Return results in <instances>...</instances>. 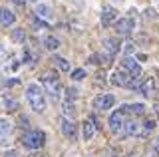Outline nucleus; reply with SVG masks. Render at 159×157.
<instances>
[{
  "label": "nucleus",
  "instance_id": "obj_5",
  "mask_svg": "<svg viewBox=\"0 0 159 157\" xmlns=\"http://www.w3.org/2000/svg\"><path fill=\"white\" fill-rule=\"evenodd\" d=\"M125 111L119 107L117 111H113L111 115H109V129L113 131V133H117V135H121L123 133V127H125Z\"/></svg>",
  "mask_w": 159,
  "mask_h": 157
},
{
  "label": "nucleus",
  "instance_id": "obj_25",
  "mask_svg": "<svg viewBox=\"0 0 159 157\" xmlns=\"http://www.w3.org/2000/svg\"><path fill=\"white\" fill-rule=\"evenodd\" d=\"M84 78H86V70H82V68H78V70L72 72V80L80 82V80H84Z\"/></svg>",
  "mask_w": 159,
  "mask_h": 157
},
{
  "label": "nucleus",
  "instance_id": "obj_19",
  "mask_svg": "<svg viewBox=\"0 0 159 157\" xmlns=\"http://www.w3.org/2000/svg\"><path fill=\"white\" fill-rule=\"evenodd\" d=\"M44 48H46V50H58V48H60V40L54 38V36L44 38Z\"/></svg>",
  "mask_w": 159,
  "mask_h": 157
},
{
  "label": "nucleus",
  "instance_id": "obj_7",
  "mask_svg": "<svg viewBox=\"0 0 159 157\" xmlns=\"http://www.w3.org/2000/svg\"><path fill=\"white\" fill-rule=\"evenodd\" d=\"M139 135H141V123H139L135 117L127 119L125 121V127H123L121 137H139Z\"/></svg>",
  "mask_w": 159,
  "mask_h": 157
},
{
  "label": "nucleus",
  "instance_id": "obj_23",
  "mask_svg": "<svg viewBox=\"0 0 159 157\" xmlns=\"http://www.w3.org/2000/svg\"><path fill=\"white\" fill-rule=\"evenodd\" d=\"M10 129H12L10 121L8 119H0V139H2V137H6L10 133Z\"/></svg>",
  "mask_w": 159,
  "mask_h": 157
},
{
  "label": "nucleus",
  "instance_id": "obj_8",
  "mask_svg": "<svg viewBox=\"0 0 159 157\" xmlns=\"http://www.w3.org/2000/svg\"><path fill=\"white\" fill-rule=\"evenodd\" d=\"M113 104H116V97L111 94H106V96H98L96 100H93V107H96L98 111H106L109 110Z\"/></svg>",
  "mask_w": 159,
  "mask_h": 157
},
{
  "label": "nucleus",
  "instance_id": "obj_31",
  "mask_svg": "<svg viewBox=\"0 0 159 157\" xmlns=\"http://www.w3.org/2000/svg\"><path fill=\"white\" fill-rule=\"evenodd\" d=\"M4 58H6V50H4V46L0 44V62H2Z\"/></svg>",
  "mask_w": 159,
  "mask_h": 157
},
{
  "label": "nucleus",
  "instance_id": "obj_1",
  "mask_svg": "<svg viewBox=\"0 0 159 157\" xmlns=\"http://www.w3.org/2000/svg\"><path fill=\"white\" fill-rule=\"evenodd\" d=\"M26 100L30 107L34 111H44L46 110V100H44V92L38 84H30L28 90H26Z\"/></svg>",
  "mask_w": 159,
  "mask_h": 157
},
{
  "label": "nucleus",
  "instance_id": "obj_27",
  "mask_svg": "<svg viewBox=\"0 0 159 157\" xmlns=\"http://www.w3.org/2000/svg\"><path fill=\"white\" fill-rule=\"evenodd\" d=\"M66 92H68V96H66L68 101H74L78 97V90H76V87H70V90H66Z\"/></svg>",
  "mask_w": 159,
  "mask_h": 157
},
{
  "label": "nucleus",
  "instance_id": "obj_20",
  "mask_svg": "<svg viewBox=\"0 0 159 157\" xmlns=\"http://www.w3.org/2000/svg\"><path fill=\"white\" fill-rule=\"evenodd\" d=\"M52 60H54V64H56V66H58L62 72H70V62L66 60V58H62V56H54Z\"/></svg>",
  "mask_w": 159,
  "mask_h": 157
},
{
  "label": "nucleus",
  "instance_id": "obj_22",
  "mask_svg": "<svg viewBox=\"0 0 159 157\" xmlns=\"http://www.w3.org/2000/svg\"><path fill=\"white\" fill-rule=\"evenodd\" d=\"M12 40L16 44H24V40H26V32H24L22 28H16V30L12 32Z\"/></svg>",
  "mask_w": 159,
  "mask_h": 157
},
{
  "label": "nucleus",
  "instance_id": "obj_4",
  "mask_svg": "<svg viewBox=\"0 0 159 157\" xmlns=\"http://www.w3.org/2000/svg\"><path fill=\"white\" fill-rule=\"evenodd\" d=\"M111 84H113V86L127 87V90H137V84L133 82L131 74H129L125 68H121V66H119L117 70L113 72V76H111Z\"/></svg>",
  "mask_w": 159,
  "mask_h": 157
},
{
  "label": "nucleus",
  "instance_id": "obj_28",
  "mask_svg": "<svg viewBox=\"0 0 159 157\" xmlns=\"http://www.w3.org/2000/svg\"><path fill=\"white\" fill-rule=\"evenodd\" d=\"M18 84H20V80H16V78H14V80H8V82H6V86H8V87H14V86H18Z\"/></svg>",
  "mask_w": 159,
  "mask_h": 157
},
{
  "label": "nucleus",
  "instance_id": "obj_16",
  "mask_svg": "<svg viewBox=\"0 0 159 157\" xmlns=\"http://www.w3.org/2000/svg\"><path fill=\"white\" fill-rule=\"evenodd\" d=\"M111 58L113 56H109V54H93L92 58H89V62L92 64H96V66H109V64H111Z\"/></svg>",
  "mask_w": 159,
  "mask_h": 157
},
{
  "label": "nucleus",
  "instance_id": "obj_33",
  "mask_svg": "<svg viewBox=\"0 0 159 157\" xmlns=\"http://www.w3.org/2000/svg\"><path fill=\"white\" fill-rule=\"evenodd\" d=\"M20 125H22V127H28V119H26V117H22V119H20Z\"/></svg>",
  "mask_w": 159,
  "mask_h": 157
},
{
  "label": "nucleus",
  "instance_id": "obj_10",
  "mask_svg": "<svg viewBox=\"0 0 159 157\" xmlns=\"http://www.w3.org/2000/svg\"><path fill=\"white\" fill-rule=\"evenodd\" d=\"M121 110L125 111V115H129V117L145 115V105L143 104H125V105H121Z\"/></svg>",
  "mask_w": 159,
  "mask_h": 157
},
{
  "label": "nucleus",
  "instance_id": "obj_13",
  "mask_svg": "<svg viewBox=\"0 0 159 157\" xmlns=\"http://www.w3.org/2000/svg\"><path fill=\"white\" fill-rule=\"evenodd\" d=\"M103 48L107 50L109 56H116V54L121 50V42H119L117 38H106V40H103Z\"/></svg>",
  "mask_w": 159,
  "mask_h": 157
},
{
  "label": "nucleus",
  "instance_id": "obj_15",
  "mask_svg": "<svg viewBox=\"0 0 159 157\" xmlns=\"http://www.w3.org/2000/svg\"><path fill=\"white\" fill-rule=\"evenodd\" d=\"M96 129H98L96 119H86V121H84V125H82V135H84V139H92L93 133H96Z\"/></svg>",
  "mask_w": 159,
  "mask_h": 157
},
{
  "label": "nucleus",
  "instance_id": "obj_21",
  "mask_svg": "<svg viewBox=\"0 0 159 157\" xmlns=\"http://www.w3.org/2000/svg\"><path fill=\"white\" fill-rule=\"evenodd\" d=\"M62 110H64V115L70 117V119L76 115V105H74V101H68V100H66V101H64V107H62Z\"/></svg>",
  "mask_w": 159,
  "mask_h": 157
},
{
  "label": "nucleus",
  "instance_id": "obj_35",
  "mask_svg": "<svg viewBox=\"0 0 159 157\" xmlns=\"http://www.w3.org/2000/svg\"><path fill=\"white\" fill-rule=\"evenodd\" d=\"M155 147H157V151H159V137H157V141H155Z\"/></svg>",
  "mask_w": 159,
  "mask_h": 157
},
{
  "label": "nucleus",
  "instance_id": "obj_14",
  "mask_svg": "<svg viewBox=\"0 0 159 157\" xmlns=\"http://www.w3.org/2000/svg\"><path fill=\"white\" fill-rule=\"evenodd\" d=\"M14 22H16L14 12H10L8 8H2V10H0V26H2V28H8V26H12Z\"/></svg>",
  "mask_w": 159,
  "mask_h": 157
},
{
  "label": "nucleus",
  "instance_id": "obj_29",
  "mask_svg": "<svg viewBox=\"0 0 159 157\" xmlns=\"http://www.w3.org/2000/svg\"><path fill=\"white\" fill-rule=\"evenodd\" d=\"M145 16L147 18H155V10H153V8H147V10H145Z\"/></svg>",
  "mask_w": 159,
  "mask_h": 157
},
{
  "label": "nucleus",
  "instance_id": "obj_32",
  "mask_svg": "<svg viewBox=\"0 0 159 157\" xmlns=\"http://www.w3.org/2000/svg\"><path fill=\"white\" fill-rule=\"evenodd\" d=\"M12 2L16 4V6H20V8H22V6H26V0H12Z\"/></svg>",
  "mask_w": 159,
  "mask_h": 157
},
{
  "label": "nucleus",
  "instance_id": "obj_2",
  "mask_svg": "<svg viewBox=\"0 0 159 157\" xmlns=\"http://www.w3.org/2000/svg\"><path fill=\"white\" fill-rule=\"evenodd\" d=\"M42 86L46 87V92L52 96V100H58L62 94V86H60V78L56 72H46L42 76Z\"/></svg>",
  "mask_w": 159,
  "mask_h": 157
},
{
  "label": "nucleus",
  "instance_id": "obj_26",
  "mask_svg": "<svg viewBox=\"0 0 159 157\" xmlns=\"http://www.w3.org/2000/svg\"><path fill=\"white\" fill-rule=\"evenodd\" d=\"M32 24L36 26V30H42V28H48V24L42 20V18H38V16H32Z\"/></svg>",
  "mask_w": 159,
  "mask_h": 157
},
{
  "label": "nucleus",
  "instance_id": "obj_17",
  "mask_svg": "<svg viewBox=\"0 0 159 157\" xmlns=\"http://www.w3.org/2000/svg\"><path fill=\"white\" fill-rule=\"evenodd\" d=\"M36 16L44 18V20H52L54 12L50 10V6H46V4H38V6H36Z\"/></svg>",
  "mask_w": 159,
  "mask_h": 157
},
{
  "label": "nucleus",
  "instance_id": "obj_6",
  "mask_svg": "<svg viewBox=\"0 0 159 157\" xmlns=\"http://www.w3.org/2000/svg\"><path fill=\"white\" fill-rule=\"evenodd\" d=\"M121 68H125V70L131 74L133 82L137 84V90H139V86H141V66H139V64L133 60V58L125 56V58H123V62H121Z\"/></svg>",
  "mask_w": 159,
  "mask_h": 157
},
{
  "label": "nucleus",
  "instance_id": "obj_30",
  "mask_svg": "<svg viewBox=\"0 0 159 157\" xmlns=\"http://www.w3.org/2000/svg\"><path fill=\"white\" fill-rule=\"evenodd\" d=\"M2 157H20V155L16 153V151H12V149H10V151H6V153H4Z\"/></svg>",
  "mask_w": 159,
  "mask_h": 157
},
{
  "label": "nucleus",
  "instance_id": "obj_12",
  "mask_svg": "<svg viewBox=\"0 0 159 157\" xmlns=\"http://www.w3.org/2000/svg\"><path fill=\"white\" fill-rule=\"evenodd\" d=\"M116 16H117V12L113 6H103L102 8V26H109L116 20Z\"/></svg>",
  "mask_w": 159,
  "mask_h": 157
},
{
  "label": "nucleus",
  "instance_id": "obj_11",
  "mask_svg": "<svg viewBox=\"0 0 159 157\" xmlns=\"http://www.w3.org/2000/svg\"><path fill=\"white\" fill-rule=\"evenodd\" d=\"M62 133L68 137V139H76L78 137V127H76V123H74L72 119H62Z\"/></svg>",
  "mask_w": 159,
  "mask_h": 157
},
{
  "label": "nucleus",
  "instance_id": "obj_18",
  "mask_svg": "<svg viewBox=\"0 0 159 157\" xmlns=\"http://www.w3.org/2000/svg\"><path fill=\"white\" fill-rule=\"evenodd\" d=\"M153 90H155V82H153L151 78H147V80H143V82H141V86H139V90H137V92H141L143 96H149Z\"/></svg>",
  "mask_w": 159,
  "mask_h": 157
},
{
  "label": "nucleus",
  "instance_id": "obj_9",
  "mask_svg": "<svg viewBox=\"0 0 159 157\" xmlns=\"http://www.w3.org/2000/svg\"><path fill=\"white\" fill-rule=\"evenodd\" d=\"M131 30H133V20L129 16L116 22V34H117V36H129Z\"/></svg>",
  "mask_w": 159,
  "mask_h": 157
},
{
  "label": "nucleus",
  "instance_id": "obj_3",
  "mask_svg": "<svg viewBox=\"0 0 159 157\" xmlns=\"http://www.w3.org/2000/svg\"><path fill=\"white\" fill-rule=\"evenodd\" d=\"M22 143L26 147H30V149H40L46 143V133L42 129H30L22 135Z\"/></svg>",
  "mask_w": 159,
  "mask_h": 157
},
{
  "label": "nucleus",
  "instance_id": "obj_34",
  "mask_svg": "<svg viewBox=\"0 0 159 157\" xmlns=\"http://www.w3.org/2000/svg\"><path fill=\"white\" fill-rule=\"evenodd\" d=\"M4 86V80H2V74H0V87Z\"/></svg>",
  "mask_w": 159,
  "mask_h": 157
},
{
  "label": "nucleus",
  "instance_id": "obj_24",
  "mask_svg": "<svg viewBox=\"0 0 159 157\" xmlns=\"http://www.w3.org/2000/svg\"><path fill=\"white\" fill-rule=\"evenodd\" d=\"M4 107H6V111H16L18 110V101L10 100V97H4Z\"/></svg>",
  "mask_w": 159,
  "mask_h": 157
}]
</instances>
